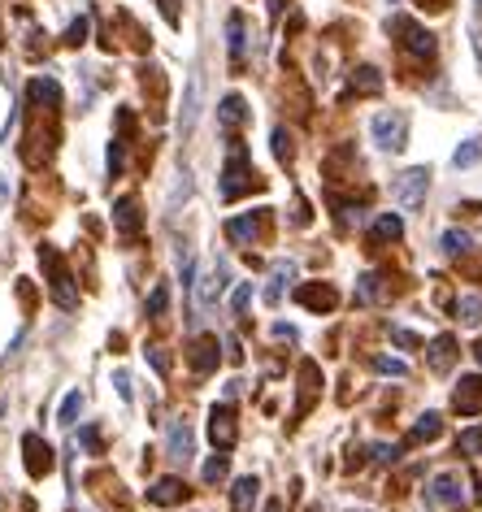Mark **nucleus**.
Wrapping results in <instances>:
<instances>
[{
  "mask_svg": "<svg viewBox=\"0 0 482 512\" xmlns=\"http://www.w3.org/2000/svg\"><path fill=\"white\" fill-rule=\"evenodd\" d=\"M257 170H252V152L239 144H231V152H226V165H222V200H239L244 191L257 187V178H252Z\"/></svg>",
  "mask_w": 482,
  "mask_h": 512,
  "instance_id": "1",
  "label": "nucleus"
},
{
  "mask_svg": "<svg viewBox=\"0 0 482 512\" xmlns=\"http://www.w3.org/2000/svg\"><path fill=\"white\" fill-rule=\"evenodd\" d=\"M370 135L383 152H404V144H409V118L400 109H383V113H374Z\"/></svg>",
  "mask_w": 482,
  "mask_h": 512,
  "instance_id": "2",
  "label": "nucleus"
},
{
  "mask_svg": "<svg viewBox=\"0 0 482 512\" xmlns=\"http://www.w3.org/2000/svg\"><path fill=\"white\" fill-rule=\"evenodd\" d=\"M391 31H396V44H400L409 57H417V61H430V57H435L439 40L422 27V22H413V18H391Z\"/></svg>",
  "mask_w": 482,
  "mask_h": 512,
  "instance_id": "3",
  "label": "nucleus"
},
{
  "mask_svg": "<svg viewBox=\"0 0 482 512\" xmlns=\"http://www.w3.org/2000/svg\"><path fill=\"white\" fill-rule=\"evenodd\" d=\"M426 191H430V170L426 165H413V170L391 178V200H396V209H417V204L426 200Z\"/></svg>",
  "mask_w": 482,
  "mask_h": 512,
  "instance_id": "4",
  "label": "nucleus"
},
{
  "mask_svg": "<svg viewBox=\"0 0 482 512\" xmlns=\"http://www.w3.org/2000/svg\"><path fill=\"white\" fill-rule=\"evenodd\" d=\"M40 261L48 265V287H53V300L61 304V309H74V304H79V287L70 283V270L61 265V256L53 248H40Z\"/></svg>",
  "mask_w": 482,
  "mask_h": 512,
  "instance_id": "5",
  "label": "nucleus"
},
{
  "mask_svg": "<svg viewBox=\"0 0 482 512\" xmlns=\"http://www.w3.org/2000/svg\"><path fill=\"white\" fill-rule=\"evenodd\" d=\"M209 439L218 452H231L239 443V421H235V408L231 404H213L209 408Z\"/></svg>",
  "mask_w": 482,
  "mask_h": 512,
  "instance_id": "6",
  "label": "nucleus"
},
{
  "mask_svg": "<svg viewBox=\"0 0 482 512\" xmlns=\"http://www.w3.org/2000/svg\"><path fill=\"white\" fill-rule=\"evenodd\" d=\"M222 361V343L218 335H196L192 339V348H187V365L196 369V374H213Z\"/></svg>",
  "mask_w": 482,
  "mask_h": 512,
  "instance_id": "7",
  "label": "nucleus"
},
{
  "mask_svg": "<svg viewBox=\"0 0 482 512\" xmlns=\"http://www.w3.org/2000/svg\"><path fill=\"white\" fill-rule=\"evenodd\" d=\"M452 408L461 417H482V374H465L452 391Z\"/></svg>",
  "mask_w": 482,
  "mask_h": 512,
  "instance_id": "8",
  "label": "nucleus"
},
{
  "mask_svg": "<svg viewBox=\"0 0 482 512\" xmlns=\"http://www.w3.org/2000/svg\"><path fill=\"white\" fill-rule=\"evenodd\" d=\"M22 460H27V473L31 478H44V473H53V465H57V456H53V447H48L40 434H27V439H22Z\"/></svg>",
  "mask_w": 482,
  "mask_h": 512,
  "instance_id": "9",
  "label": "nucleus"
},
{
  "mask_svg": "<svg viewBox=\"0 0 482 512\" xmlns=\"http://www.w3.org/2000/svg\"><path fill=\"white\" fill-rule=\"evenodd\" d=\"M226 44H231V66L244 70V61H248V18L239 14V9L226 14Z\"/></svg>",
  "mask_w": 482,
  "mask_h": 512,
  "instance_id": "10",
  "label": "nucleus"
},
{
  "mask_svg": "<svg viewBox=\"0 0 482 512\" xmlns=\"http://www.w3.org/2000/svg\"><path fill=\"white\" fill-rule=\"evenodd\" d=\"M113 230H118L122 239H135L139 230H144V209H139V200L122 196L118 204H113Z\"/></svg>",
  "mask_w": 482,
  "mask_h": 512,
  "instance_id": "11",
  "label": "nucleus"
},
{
  "mask_svg": "<svg viewBox=\"0 0 482 512\" xmlns=\"http://www.w3.org/2000/svg\"><path fill=\"white\" fill-rule=\"evenodd\" d=\"M192 447H196V434L187 421H170V430H166V456L174 460V465H187L192 460Z\"/></svg>",
  "mask_w": 482,
  "mask_h": 512,
  "instance_id": "12",
  "label": "nucleus"
},
{
  "mask_svg": "<svg viewBox=\"0 0 482 512\" xmlns=\"http://www.w3.org/2000/svg\"><path fill=\"white\" fill-rule=\"evenodd\" d=\"M430 504L465 508V482H461V473H439V478L430 482Z\"/></svg>",
  "mask_w": 482,
  "mask_h": 512,
  "instance_id": "13",
  "label": "nucleus"
},
{
  "mask_svg": "<svg viewBox=\"0 0 482 512\" xmlns=\"http://www.w3.org/2000/svg\"><path fill=\"white\" fill-rule=\"evenodd\" d=\"M296 304H304V309H313V313H331L339 304V291L326 287V283H300L296 287Z\"/></svg>",
  "mask_w": 482,
  "mask_h": 512,
  "instance_id": "14",
  "label": "nucleus"
},
{
  "mask_svg": "<svg viewBox=\"0 0 482 512\" xmlns=\"http://www.w3.org/2000/svg\"><path fill=\"white\" fill-rule=\"evenodd\" d=\"M200 118V74H187V92H183V109H179V139L196 131Z\"/></svg>",
  "mask_w": 482,
  "mask_h": 512,
  "instance_id": "15",
  "label": "nucleus"
},
{
  "mask_svg": "<svg viewBox=\"0 0 482 512\" xmlns=\"http://www.w3.org/2000/svg\"><path fill=\"white\" fill-rule=\"evenodd\" d=\"M183 499H187L183 478H157L148 486V504L152 508H174V504H183Z\"/></svg>",
  "mask_w": 482,
  "mask_h": 512,
  "instance_id": "16",
  "label": "nucleus"
},
{
  "mask_svg": "<svg viewBox=\"0 0 482 512\" xmlns=\"http://www.w3.org/2000/svg\"><path fill=\"white\" fill-rule=\"evenodd\" d=\"M248 118H252V113H248V100L244 96H222V105H218V122H222V131H244V126H248Z\"/></svg>",
  "mask_w": 482,
  "mask_h": 512,
  "instance_id": "17",
  "label": "nucleus"
},
{
  "mask_svg": "<svg viewBox=\"0 0 482 512\" xmlns=\"http://www.w3.org/2000/svg\"><path fill=\"white\" fill-rule=\"evenodd\" d=\"M456 356H461V343H456L452 335H439V339L426 348V365L435 369V374H448V369L456 365Z\"/></svg>",
  "mask_w": 482,
  "mask_h": 512,
  "instance_id": "18",
  "label": "nucleus"
},
{
  "mask_svg": "<svg viewBox=\"0 0 482 512\" xmlns=\"http://www.w3.org/2000/svg\"><path fill=\"white\" fill-rule=\"evenodd\" d=\"M317 387H322V369H317V361H304L300 365V395H296V417H304L313 408V395Z\"/></svg>",
  "mask_w": 482,
  "mask_h": 512,
  "instance_id": "19",
  "label": "nucleus"
},
{
  "mask_svg": "<svg viewBox=\"0 0 482 512\" xmlns=\"http://www.w3.org/2000/svg\"><path fill=\"white\" fill-rule=\"evenodd\" d=\"M257 504H261V482L252 478H235V486H231V508L235 512H257Z\"/></svg>",
  "mask_w": 482,
  "mask_h": 512,
  "instance_id": "20",
  "label": "nucleus"
},
{
  "mask_svg": "<svg viewBox=\"0 0 482 512\" xmlns=\"http://www.w3.org/2000/svg\"><path fill=\"white\" fill-rule=\"evenodd\" d=\"M261 222H265L261 213H244V217H231V222H226V239H231V243H252V239L261 235Z\"/></svg>",
  "mask_w": 482,
  "mask_h": 512,
  "instance_id": "21",
  "label": "nucleus"
},
{
  "mask_svg": "<svg viewBox=\"0 0 482 512\" xmlns=\"http://www.w3.org/2000/svg\"><path fill=\"white\" fill-rule=\"evenodd\" d=\"M443 434V417L439 413H426V417H417V426L409 430V439H404V447H422V443H435Z\"/></svg>",
  "mask_w": 482,
  "mask_h": 512,
  "instance_id": "22",
  "label": "nucleus"
},
{
  "mask_svg": "<svg viewBox=\"0 0 482 512\" xmlns=\"http://www.w3.org/2000/svg\"><path fill=\"white\" fill-rule=\"evenodd\" d=\"M452 317L461 326H482V296H478V291H465V296H456Z\"/></svg>",
  "mask_w": 482,
  "mask_h": 512,
  "instance_id": "23",
  "label": "nucleus"
},
{
  "mask_svg": "<svg viewBox=\"0 0 482 512\" xmlns=\"http://www.w3.org/2000/svg\"><path fill=\"white\" fill-rule=\"evenodd\" d=\"M370 239H374V243H396V239H404V217H400V213H383V217H374Z\"/></svg>",
  "mask_w": 482,
  "mask_h": 512,
  "instance_id": "24",
  "label": "nucleus"
},
{
  "mask_svg": "<svg viewBox=\"0 0 482 512\" xmlns=\"http://www.w3.org/2000/svg\"><path fill=\"white\" fill-rule=\"evenodd\" d=\"M352 92L357 96H378L383 92V74H378L374 66H357L352 70Z\"/></svg>",
  "mask_w": 482,
  "mask_h": 512,
  "instance_id": "25",
  "label": "nucleus"
},
{
  "mask_svg": "<svg viewBox=\"0 0 482 512\" xmlns=\"http://www.w3.org/2000/svg\"><path fill=\"white\" fill-rule=\"evenodd\" d=\"M226 291V265H213V270L200 274V300L213 304Z\"/></svg>",
  "mask_w": 482,
  "mask_h": 512,
  "instance_id": "26",
  "label": "nucleus"
},
{
  "mask_svg": "<svg viewBox=\"0 0 482 512\" xmlns=\"http://www.w3.org/2000/svg\"><path fill=\"white\" fill-rule=\"evenodd\" d=\"M226 473H231V452H213L205 460V469H200V478H205V486H218L226 482Z\"/></svg>",
  "mask_w": 482,
  "mask_h": 512,
  "instance_id": "27",
  "label": "nucleus"
},
{
  "mask_svg": "<svg viewBox=\"0 0 482 512\" xmlns=\"http://www.w3.org/2000/svg\"><path fill=\"white\" fill-rule=\"evenodd\" d=\"M439 248H443V256H465L469 248H474V239H469L465 230H443Z\"/></svg>",
  "mask_w": 482,
  "mask_h": 512,
  "instance_id": "28",
  "label": "nucleus"
},
{
  "mask_svg": "<svg viewBox=\"0 0 482 512\" xmlns=\"http://www.w3.org/2000/svg\"><path fill=\"white\" fill-rule=\"evenodd\" d=\"M374 300H383V278H378V274H361L357 278V304H374Z\"/></svg>",
  "mask_w": 482,
  "mask_h": 512,
  "instance_id": "29",
  "label": "nucleus"
},
{
  "mask_svg": "<svg viewBox=\"0 0 482 512\" xmlns=\"http://www.w3.org/2000/svg\"><path fill=\"white\" fill-rule=\"evenodd\" d=\"M31 100H40V105H48V109H57L61 105V87L53 79H35L31 83Z\"/></svg>",
  "mask_w": 482,
  "mask_h": 512,
  "instance_id": "30",
  "label": "nucleus"
},
{
  "mask_svg": "<svg viewBox=\"0 0 482 512\" xmlns=\"http://www.w3.org/2000/svg\"><path fill=\"white\" fill-rule=\"evenodd\" d=\"M474 161H482V139H465V144L452 152V165L456 170H469Z\"/></svg>",
  "mask_w": 482,
  "mask_h": 512,
  "instance_id": "31",
  "label": "nucleus"
},
{
  "mask_svg": "<svg viewBox=\"0 0 482 512\" xmlns=\"http://www.w3.org/2000/svg\"><path fill=\"white\" fill-rule=\"evenodd\" d=\"M456 452H465V456H482V426H469L456 434Z\"/></svg>",
  "mask_w": 482,
  "mask_h": 512,
  "instance_id": "32",
  "label": "nucleus"
},
{
  "mask_svg": "<svg viewBox=\"0 0 482 512\" xmlns=\"http://www.w3.org/2000/svg\"><path fill=\"white\" fill-rule=\"evenodd\" d=\"M374 369L378 374H387V378H409V361H400V356H374Z\"/></svg>",
  "mask_w": 482,
  "mask_h": 512,
  "instance_id": "33",
  "label": "nucleus"
},
{
  "mask_svg": "<svg viewBox=\"0 0 482 512\" xmlns=\"http://www.w3.org/2000/svg\"><path fill=\"white\" fill-rule=\"evenodd\" d=\"M79 413H83V391H70L66 400H61L57 421H61V426H74V421H79Z\"/></svg>",
  "mask_w": 482,
  "mask_h": 512,
  "instance_id": "34",
  "label": "nucleus"
},
{
  "mask_svg": "<svg viewBox=\"0 0 482 512\" xmlns=\"http://www.w3.org/2000/svg\"><path fill=\"white\" fill-rule=\"evenodd\" d=\"M144 361H148L152 369H157V374H161V378H166V374H170V352H166V348H161V343H148V348H144Z\"/></svg>",
  "mask_w": 482,
  "mask_h": 512,
  "instance_id": "35",
  "label": "nucleus"
},
{
  "mask_svg": "<svg viewBox=\"0 0 482 512\" xmlns=\"http://www.w3.org/2000/svg\"><path fill=\"white\" fill-rule=\"evenodd\" d=\"M166 304H170V287L157 283V287H152V296H148V304H144L148 317H161V313H166Z\"/></svg>",
  "mask_w": 482,
  "mask_h": 512,
  "instance_id": "36",
  "label": "nucleus"
},
{
  "mask_svg": "<svg viewBox=\"0 0 482 512\" xmlns=\"http://www.w3.org/2000/svg\"><path fill=\"white\" fill-rule=\"evenodd\" d=\"M291 152H296V148H291V135L278 126V131H274V157L278 161H291Z\"/></svg>",
  "mask_w": 482,
  "mask_h": 512,
  "instance_id": "37",
  "label": "nucleus"
},
{
  "mask_svg": "<svg viewBox=\"0 0 482 512\" xmlns=\"http://www.w3.org/2000/svg\"><path fill=\"white\" fill-rule=\"evenodd\" d=\"M287 274H291V265H283V270L274 274V283L265 287V300H270V304H278V300H283V278H287Z\"/></svg>",
  "mask_w": 482,
  "mask_h": 512,
  "instance_id": "38",
  "label": "nucleus"
},
{
  "mask_svg": "<svg viewBox=\"0 0 482 512\" xmlns=\"http://www.w3.org/2000/svg\"><path fill=\"white\" fill-rule=\"evenodd\" d=\"M83 40H87V18H74V22H70V31H66V44H70V48H79Z\"/></svg>",
  "mask_w": 482,
  "mask_h": 512,
  "instance_id": "39",
  "label": "nucleus"
},
{
  "mask_svg": "<svg viewBox=\"0 0 482 512\" xmlns=\"http://www.w3.org/2000/svg\"><path fill=\"white\" fill-rule=\"evenodd\" d=\"M248 304H252V283H244V287H239V291H235V296H231V309H235L239 317H244V313H248Z\"/></svg>",
  "mask_w": 482,
  "mask_h": 512,
  "instance_id": "40",
  "label": "nucleus"
},
{
  "mask_svg": "<svg viewBox=\"0 0 482 512\" xmlns=\"http://www.w3.org/2000/svg\"><path fill=\"white\" fill-rule=\"evenodd\" d=\"M391 339H396V343H404V348H426V343L417 339L413 330H404V326H391Z\"/></svg>",
  "mask_w": 482,
  "mask_h": 512,
  "instance_id": "41",
  "label": "nucleus"
},
{
  "mask_svg": "<svg viewBox=\"0 0 482 512\" xmlns=\"http://www.w3.org/2000/svg\"><path fill=\"white\" fill-rule=\"evenodd\" d=\"M161 14H166L170 27H179V0H161Z\"/></svg>",
  "mask_w": 482,
  "mask_h": 512,
  "instance_id": "42",
  "label": "nucleus"
},
{
  "mask_svg": "<svg viewBox=\"0 0 482 512\" xmlns=\"http://www.w3.org/2000/svg\"><path fill=\"white\" fill-rule=\"evenodd\" d=\"M79 443H83V447H92V452H100V434H96L92 426H87V430L79 434Z\"/></svg>",
  "mask_w": 482,
  "mask_h": 512,
  "instance_id": "43",
  "label": "nucleus"
},
{
  "mask_svg": "<svg viewBox=\"0 0 482 512\" xmlns=\"http://www.w3.org/2000/svg\"><path fill=\"white\" fill-rule=\"evenodd\" d=\"M113 382H118V391H122V400H131V378H126V374H113Z\"/></svg>",
  "mask_w": 482,
  "mask_h": 512,
  "instance_id": "44",
  "label": "nucleus"
},
{
  "mask_svg": "<svg viewBox=\"0 0 482 512\" xmlns=\"http://www.w3.org/2000/svg\"><path fill=\"white\" fill-rule=\"evenodd\" d=\"M274 339H296V330H291V326H283V322H278V326H274Z\"/></svg>",
  "mask_w": 482,
  "mask_h": 512,
  "instance_id": "45",
  "label": "nucleus"
},
{
  "mask_svg": "<svg viewBox=\"0 0 482 512\" xmlns=\"http://www.w3.org/2000/svg\"><path fill=\"white\" fill-rule=\"evenodd\" d=\"M417 5H422V9H435V14H439V9H448V0H417Z\"/></svg>",
  "mask_w": 482,
  "mask_h": 512,
  "instance_id": "46",
  "label": "nucleus"
},
{
  "mask_svg": "<svg viewBox=\"0 0 482 512\" xmlns=\"http://www.w3.org/2000/svg\"><path fill=\"white\" fill-rule=\"evenodd\" d=\"M9 200V191H5V178H0V204H5Z\"/></svg>",
  "mask_w": 482,
  "mask_h": 512,
  "instance_id": "47",
  "label": "nucleus"
},
{
  "mask_svg": "<svg viewBox=\"0 0 482 512\" xmlns=\"http://www.w3.org/2000/svg\"><path fill=\"white\" fill-rule=\"evenodd\" d=\"M474 356H478V365H482V343H474Z\"/></svg>",
  "mask_w": 482,
  "mask_h": 512,
  "instance_id": "48",
  "label": "nucleus"
},
{
  "mask_svg": "<svg viewBox=\"0 0 482 512\" xmlns=\"http://www.w3.org/2000/svg\"><path fill=\"white\" fill-rule=\"evenodd\" d=\"M474 499H478V504H482V478H478V491H474Z\"/></svg>",
  "mask_w": 482,
  "mask_h": 512,
  "instance_id": "49",
  "label": "nucleus"
},
{
  "mask_svg": "<svg viewBox=\"0 0 482 512\" xmlns=\"http://www.w3.org/2000/svg\"><path fill=\"white\" fill-rule=\"evenodd\" d=\"M474 9H478V14H482V0H474Z\"/></svg>",
  "mask_w": 482,
  "mask_h": 512,
  "instance_id": "50",
  "label": "nucleus"
},
{
  "mask_svg": "<svg viewBox=\"0 0 482 512\" xmlns=\"http://www.w3.org/2000/svg\"><path fill=\"white\" fill-rule=\"evenodd\" d=\"M387 5H400V0H387Z\"/></svg>",
  "mask_w": 482,
  "mask_h": 512,
  "instance_id": "51",
  "label": "nucleus"
}]
</instances>
